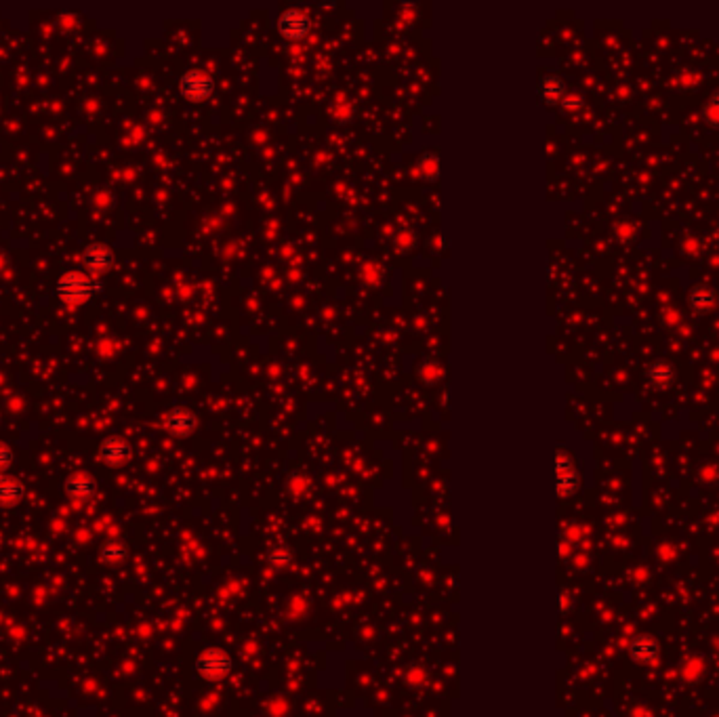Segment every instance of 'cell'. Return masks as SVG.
Here are the masks:
<instances>
[{"label":"cell","mask_w":719,"mask_h":717,"mask_svg":"<svg viewBox=\"0 0 719 717\" xmlns=\"http://www.w3.org/2000/svg\"><path fill=\"white\" fill-rule=\"evenodd\" d=\"M13 463H15L13 450H11L5 442H0V473H5L7 469H11Z\"/></svg>","instance_id":"obj_17"},{"label":"cell","mask_w":719,"mask_h":717,"mask_svg":"<svg viewBox=\"0 0 719 717\" xmlns=\"http://www.w3.org/2000/svg\"><path fill=\"white\" fill-rule=\"evenodd\" d=\"M99 557L105 564H120V562H124L128 557V551H126V547L120 541H108V543H103V547L99 551Z\"/></svg>","instance_id":"obj_15"},{"label":"cell","mask_w":719,"mask_h":717,"mask_svg":"<svg viewBox=\"0 0 719 717\" xmlns=\"http://www.w3.org/2000/svg\"><path fill=\"white\" fill-rule=\"evenodd\" d=\"M26 496V484L19 478L0 475V507H15Z\"/></svg>","instance_id":"obj_12"},{"label":"cell","mask_w":719,"mask_h":717,"mask_svg":"<svg viewBox=\"0 0 719 717\" xmlns=\"http://www.w3.org/2000/svg\"><path fill=\"white\" fill-rule=\"evenodd\" d=\"M63 492L67 494L69 500H76V503H85V500H91L97 492V480L91 473L78 471L71 473L65 484H63Z\"/></svg>","instance_id":"obj_4"},{"label":"cell","mask_w":719,"mask_h":717,"mask_svg":"<svg viewBox=\"0 0 719 717\" xmlns=\"http://www.w3.org/2000/svg\"><path fill=\"white\" fill-rule=\"evenodd\" d=\"M99 459L108 465V467H120L126 465L133 459V446L124 440V438H105L99 444Z\"/></svg>","instance_id":"obj_6"},{"label":"cell","mask_w":719,"mask_h":717,"mask_svg":"<svg viewBox=\"0 0 719 717\" xmlns=\"http://www.w3.org/2000/svg\"><path fill=\"white\" fill-rule=\"evenodd\" d=\"M83 263L87 267V273L97 278V276H105L112 271L114 263H116V257H114V251L108 246V244H89L83 253Z\"/></svg>","instance_id":"obj_2"},{"label":"cell","mask_w":719,"mask_h":717,"mask_svg":"<svg viewBox=\"0 0 719 717\" xmlns=\"http://www.w3.org/2000/svg\"><path fill=\"white\" fill-rule=\"evenodd\" d=\"M659 655H661V646H659V641L650 635H637L629 643V657H631V661H635L639 665L654 663L659 659Z\"/></svg>","instance_id":"obj_7"},{"label":"cell","mask_w":719,"mask_h":717,"mask_svg":"<svg viewBox=\"0 0 719 717\" xmlns=\"http://www.w3.org/2000/svg\"><path fill=\"white\" fill-rule=\"evenodd\" d=\"M198 673L208 677V680H214V677H221L228 669H230V659L217 650H210V652H204L200 659H198V665H196Z\"/></svg>","instance_id":"obj_10"},{"label":"cell","mask_w":719,"mask_h":717,"mask_svg":"<svg viewBox=\"0 0 719 717\" xmlns=\"http://www.w3.org/2000/svg\"><path fill=\"white\" fill-rule=\"evenodd\" d=\"M688 303L692 312L696 314H707L715 307L717 303V291L709 284H694L688 291Z\"/></svg>","instance_id":"obj_11"},{"label":"cell","mask_w":719,"mask_h":717,"mask_svg":"<svg viewBox=\"0 0 719 717\" xmlns=\"http://www.w3.org/2000/svg\"><path fill=\"white\" fill-rule=\"evenodd\" d=\"M564 95H566V87L564 83L557 78V76H547L541 81V97L553 106V103H561L564 101Z\"/></svg>","instance_id":"obj_14"},{"label":"cell","mask_w":719,"mask_h":717,"mask_svg":"<svg viewBox=\"0 0 719 717\" xmlns=\"http://www.w3.org/2000/svg\"><path fill=\"white\" fill-rule=\"evenodd\" d=\"M278 28L282 32L284 38H289V40H301L305 38V34L310 32V19L299 13V11H289V13H284L278 22Z\"/></svg>","instance_id":"obj_9"},{"label":"cell","mask_w":719,"mask_h":717,"mask_svg":"<svg viewBox=\"0 0 719 717\" xmlns=\"http://www.w3.org/2000/svg\"><path fill=\"white\" fill-rule=\"evenodd\" d=\"M579 484H581V475L577 471V465H574V461L564 450H559L557 453V492H559V496H564V498L572 496L579 490Z\"/></svg>","instance_id":"obj_5"},{"label":"cell","mask_w":719,"mask_h":717,"mask_svg":"<svg viewBox=\"0 0 719 717\" xmlns=\"http://www.w3.org/2000/svg\"><path fill=\"white\" fill-rule=\"evenodd\" d=\"M99 291V284L93 276L81 269H69L59 276L55 284V295L57 299L67 305V307H81L87 305L95 293Z\"/></svg>","instance_id":"obj_1"},{"label":"cell","mask_w":719,"mask_h":717,"mask_svg":"<svg viewBox=\"0 0 719 717\" xmlns=\"http://www.w3.org/2000/svg\"><path fill=\"white\" fill-rule=\"evenodd\" d=\"M702 120L713 126V128H719V87L709 95L707 103L702 106Z\"/></svg>","instance_id":"obj_16"},{"label":"cell","mask_w":719,"mask_h":717,"mask_svg":"<svg viewBox=\"0 0 719 717\" xmlns=\"http://www.w3.org/2000/svg\"><path fill=\"white\" fill-rule=\"evenodd\" d=\"M194 414L185 408H175L164 419V429L173 436H187L194 429Z\"/></svg>","instance_id":"obj_13"},{"label":"cell","mask_w":719,"mask_h":717,"mask_svg":"<svg viewBox=\"0 0 719 717\" xmlns=\"http://www.w3.org/2000/svg\"><path fill=\"white\" fill-rule=\"evenodd\" d=\"M564 108H581L583 106V101H581V97H577V95H572V97H564Z\"/></svg>","instance_id":"obj_18"},{"label":"cell","mask_w":719,"mask_h":717,"mask_svg":"<svg viewBox=\"0 0 719 717\" xmlns=\"http://www.w3.org/2000/svg\"><path fill=\"white\" fill-rule=\"evenodd\" d=\"M675 379H677V371L667 360H657L645 371V381H648L652 389H659V391L669 389L675 383Z\"/></svg>","instance_id":"obj_8"},{"label":"cell","mask_w":719,"mask_h":717,"mask_svg":"<svg viewBox=\"0 0 719 717\" xmlns=\"http://www.w3.org/2000/svg\"><path fill=\"white\" fill-rule=\"evenodd\" d=\"M179 89H181V95L187 101L200 103L206 97H210V93H212V78L206 76L204 71H200V69H189V71H185V74L181 76Z\"/></svg>","instance_id":"obj_3"}]
</instances>
